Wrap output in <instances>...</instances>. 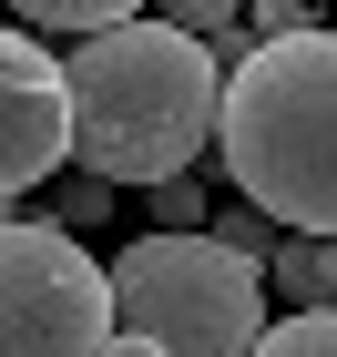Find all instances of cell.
Listing matches in <instances>:
<instances>
[{
	"label": "cell",
	"instance_id": "obj_1",
	"mask_svg": "<svg viewBox=\"0 0 337 357\" xmlns=\"http://www.w3.org/2000/svg\"><path fill=\"white\" fill-rule=\"evenodd\" d=\"M72 72V164L103 184H174L195 153L225 133V52L174 21H123L92 31Z\"/></svg>",
	"mask_w": 337,
	"mask_h": 357
},
{
	"label": "cell",
	"instance_id": "obj_2",
	"mask_svg": "<svg viewBox=\"0 0 337 357\" xmlns=\"http://www.w3.org/2000/svg\"><path fill=\"white\" fill-rule=\"evenodd\" d=\"M225 174L286 235H337V31L255 41L225 72Z\"/></svg>",
	"mask_w": 337,
	"mask_h": 357
},
{
	"label": "cell",
	"instance_id": "obj_3",
	"mask_svg": "<svg viewBox=\"0 0 337 357\" xmlns=\"http://www.w3.org/2000/svg\"><path fill=\"white\" fill-rule=\"evenodd\" d=\"M123 337H153L164 357H255L266 347V266H246L215 235H133L112 255Z\"/></svg>",
	"mask_w": 337,
	"mask_h": 357
},
{
	"label": "cell",
	"instance_id": "obj_4",
	"mask_svg": "<svg viewBox=\"0 0 337 357\" xmlns=\"http://www.w3.org/2000/svg\"><path fill=\"white\" fill-rule=\"evenodd\" d=\"M112 337V275L72 245V225H0V357H103Z\"/></svg>",
	"mask_w": 337,
	"mask_h": 357
},
{
	"label": "cell",
	"instance_id": "obj_5",
	"mask_svg": "<svg viewBox=\"0 0 337 357\" xmlns=\"http://www.w3.org/2000/svg\"><path fill=\"white\" fill-rule=\"evenodd\" d=\"M72 153V72L31 31H0V194L41 184Z\"/></svg>",
	"mask_w": 337,
	"mask_h": 357
},
{
	"label": "cell",
	"instance_id": "obj_6",
	"mask_svg": "<svg viewBox=\"0 0 337 357\" xmlns=\"http://www.w3.org/2000/svg\"><path fill=\"white\" fill-rule=\"evenodd\" d=\"M10 10H21L31 31H82V41H92V31H123L143 0H10Z\"/></svg>",
	"mask_w": 337,
	"mask_h": 357
},
{
	"label": "cell",
	"instance_id": "obj_7",
	"mask_svg": "<svg viewBox=\"0 0 337 357\" xmlns=\"http://www.w3.org/2000/svg\"><path fill=\"white\" fill-rule=\"evenodd\" d=\"M255 357H337V306H297V317H276Z\"/></svg>",
	"mask_w": 337,
	"mask_h": 357
},
{
	"label": "cell",
	"instance_id": "obj_8",
	"mask_svg": "<svg viewBox=\"0 0 337 357\" xmlns=\"http://www.w3.org/2000/svg\"><path fill=\"white\" fill-rule=\"evenodd\" d=\"M204 235H215V245H235L246 266H276V245H286V225H276V215H255V204H235V215H215Z\"/></svg>",
	"mask_w": 337,
	"mask_h": 357
},
{
	"label": "cell",
	"instance_id": "obj_9",
	"mask_svg": "<svg viewBox=\"0 0 337 357\" xmlns=\"http://www.w3.org/2000/svg\"><path fill=\"white\" fill-rule=\"evenodd\" d=\"M153 21H174V31H195V41H225V31L246 21V0H153Z\"/></svg>",
	"mask_w": 337,
	"mask_h": 357
},
{
	"label": "cell",
	"instance_id": "obj_10",
	"mask_svg": "<svg viewBox=\"0 0 337 357\" xmlns=\"http://www.w3.org/2000/svg\"><path fill=\"white\" fill-rule=\"evenodd\" d=\"M153 235H204V184H195V174L153 184Z\"/></svg>",
	"mask_w": 337,
	"mask_h": 357
},
{
	"label": "cell",
	"instance_id": "obj_11",
	"mask_svg": "<svg viewBox=\"0 0 337 357\" xmlns=\"http://www.w3.org/2000/svg\"><path fill=\"white\" fill-rule=\"evenodd\" d=\"M246 31L255 41H297V31H317V10L307 0H246Z\"/></svg>",
	"mask_w": 337,
	"mask_h": 357
},
{
	"label": "cell",
	"instance_id": "obj_12",
	"mask_svg": "<svg viewBox=\"0 0 337 357\" xmlns=\"http://www.w3.org/2000/svg\"><path fill=\"white\" fill-rule=\"evenodd\" d=\"M92 215H112V184H103V174L61 184V215H52V225H92Z\"/></svg>",
	"mask_w": 337,
	"mask_h": 357
},
{
	"label": "cell",
	"instance_id": "obj_13",
	"mask_svg": "<svg viewBox=\"0 0 337 357\" xmlns=\"http://www.w3.org/2000/svg\"><path fill=\"white\" fill-rule=\"evenodd\" d=\"M103 357H164V347H153V337H112Z\"/></svg>",
	"mask_w": 337,
	"mask_h": 357
}]
</instances>
